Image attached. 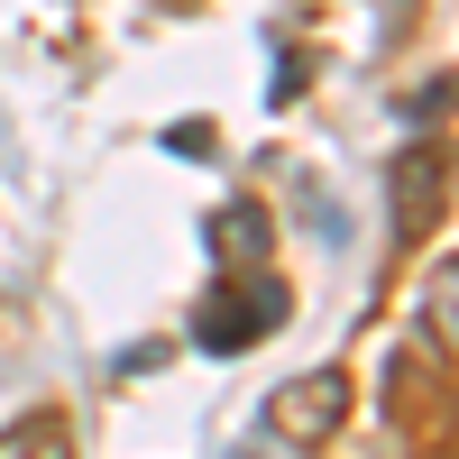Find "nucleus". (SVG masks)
<instances>
[{
	"label": "nucleus",
	"instance_id": "f257e3e1",
	"mask_svg": "<svg viewBox=\"0 0 459 459\" xmlns=\"http://www.w3.org/2000/svg\"><path fill=\"white\" fill-rule=\"evenodd\" d=\"M294 313V294L276 285V276H257V266H239V276H221L212 294H203V313H194V340L212 359H239V350H257L266 331H276Z\"/></svg>",
	"mask_w": 459,
	"mask_h": 459
},
{
	"label": "nucleus",
	"instance_id": "f03ea898",
	"mask_svg": "<svg viewBox=\"0 0 459 459\" xmlns=\"http://www.w3.org/2000/svg\"><path fill=\"white\" fill-rule=\"evenodd\" d=\"M266 413H276L285 441H331L340 413H350V377H340V368H313V377H294V386L266 404Z\"/></svg>",
	"mask_w": 459,
	"mask_h": 459
},
{
	"label": "nucleus",
	"instance_id": "7ed1b4c3",
	"mask_svg": "<svg viewBox=\"0 0 459 459\" xmlns=\"http://www.w3.org/2000/svg\"><path fill=\"white\" fill-rule=\"evenodd\" d=\"M212 248L230 257V276H239V266L266 248V212H257V203H230V212H212Z\"/></svg>",
	"mask_w": 459,
	"mask_h": 459
},
{
	"label": "nucleus",
	"instance_id": "20e7f679",
	"mask_svg": "<svg viewBox=\"0 0 459 459\" xmlns=\"http://www.w3.org/2000/svg\"><path fill=\"white\" fill-rule=\"evenodd\" d=\"M0 459H74V441H65L56 413H28V423L0 432Z\"/></svg>",
	"mask_w": 459,
	"mask_h": 459
},
{
	"label": "nucleus",
	"instance_id": "39448f33",
	"mask_svg": "<svg viewBox=\"0 0 459 459\" xmlns=\"http://www.w3.org/2000/svg\"><path fill=\"white\" fill-rule=\"evenodd\" d=\"M395 184H404V203H395V212H404V230H423V221L441 212V203H432V184H441V166H432V157H404V175H395Z\"/></svg>",
	"mask_w": 459,
	"mask_h": 459
},
{
	"label": "nucleus",
	"instance_id": "423d86ee",
	"mask_svg": "<svg viewBox=\"0 0 459 459\" xmlns=\"http://www.w3.org/2000/svg\"><path fill=\"white\" fill-rule=\"evenodd\" d=\"M166 147H175V157H212L221 138H212V129H166Z\"/></svg>",
	"mask_w": 459,
	"mask_h": 459
}]
</instances>
